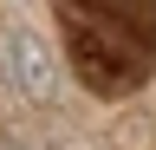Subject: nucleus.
Segmentation results:
<instances>
[{
    "mask_svg": "<svg viewBox=\"0 0 156 150\" xmlns=\"http://www.w3.org/2000/svg\"><path fill=\"white\" fill-rule=\"evenodd\" d=\"M0 79H7L20 98H52L58 91V65H52V52L39 46V33L0 26Z\"/></svg>",
    "mask_w": 156,
    "mask_h": 150,
    "instance_id": "2",
    "label": "nucleus"
},
{
    "mask_svg": "<svg viewBox=\"0 0 156 150\" xmlns=\"http://www.w3.org/2000/svg\"><path fill=\"white\" fill-rule=\"evenodd\" d=\"M78 85L98 98H130L156 72V0H52Z\"/></svg>",
    "mask_w": 156,
    "mask_h": 150,
    "instance_id": "1",
    "label": "nucleus"
}]
</instances>
